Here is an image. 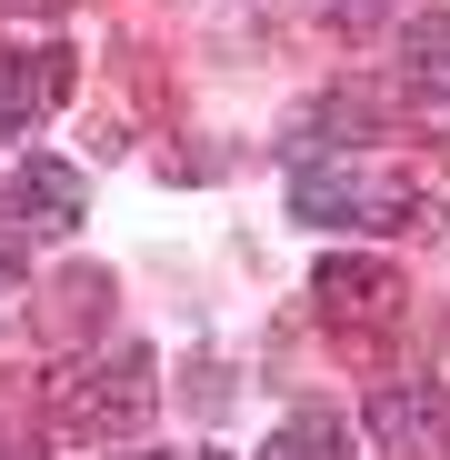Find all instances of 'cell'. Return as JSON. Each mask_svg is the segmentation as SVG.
Segmentation results:
<instances>
[{"mask_svg": "<svg viewBox=\"0 0 450 460\" xmlns=\"http://www.w3.org/2000/svg\"><path fill=\"white\" fill-rule=\"evenodd\" d=\"M260 460H350V411H331V401L280 411L270 440H260Z\"/></svg>", "mask_w": 450, "mask_h": 460, "instance_id": "obj_7", "label": "cell"}, {"mask_svg": "<svg viewBox=\"0 0 450 460\" xmlns=\"http://www.w3.org/2000/svg\"><path fill=\"white\" fill-rule=\"evenodd\" d=\"M420 200H430L420 171H391L370 150H331V161L290 171V210L311 230H401V220H420Z\"/></svg>", "mask_w": 450, "mask_h": 460, "instance_id": "obj_2", "label": "cell"}, {"mask_svg": "<svg viewBox=\"0 0 450 460\" xmlns=\"http://www.w3.org/2000/svg\"><path fill=\"white\" fill-rule=\"evenodd\" d=\"M0 460H40V450H31V430H0Z\"/></svg>", "mask_w": 450, "mask_h": 460, "instance_id": "obj_10", "label": "cell"}, {"mask_svg": "<svg viewBox=\"0 0 450 460\" xmlns=\"http://www.w3.org/2000/svg\"><path fill=\"white\" fill-rule=\"evenodd\" d=\"M360 430L381 440L391 460H430L440 430H450V391L440 380H381V391L360 401Z\"/></svg>", "mask_w": 450, "mask_h": 460, "instance_id": "obj_4", "label": "cell"}, {"mask_svg": "<svg viewBox=\"0 0 450 460\" xmlns=\"http://www.w3.org/2000/svg\"><path fill=\"white\" fill-rule=\"evenodd\" d=\"M410 11H420V0H331L340 31H410Z\"/></svg>", "mask_w": 450, "mask_h": 460, "instance_id": "obj_9", "label": "cell"}, {"mask_svg": "<svg viewBox=\"0 0 450 460\" xmlns=\"http://www.w3.org/2000/svg\"><path fill=\"white\" fill-rule=\"evenodd\" d=\"M401 91L420 111H450V21H410L401 31Z\"/></svg>", "mask_w": 450, "mask_h": 460, "instance_id": "obj_8", "label": "cell"}, {"mask_svg": "<svg viewBox=\"0 0 450 460\" xmlns=\"http://www.w3.org/2000/svg\"><path fill=\"white\" fill-rule=\"evenodd\" d=\"M120 460H140V450H120Z\"/></svg>", "mask_w": 450, "mask_h": 460, "instance_id": "obj_12", "label": "cell"}, {"mask_svg": "<svg viewBox=\"0 0 450 460\" xmlns=\"http://www.w3.org/2000/svg\"><path fill=\"white\" fill-rule=\"evenodd\" d=\"M190 460H231V450H190Z\"/></svg>", "mask_w": 450, "mask_h": 460, "instance_id": "obj_11", "label": "cell"}, {"mask_svg": "<svg viewBox=\"0 0 450 460\" xmlns=\"http://www.w3.org/2000/svg\"><path fill=\"white\" fill-rule=\"evenodd\" d=\"M70 81H81V60L60 40H11L0 50V130H40L70 101Z\"/></svg>", "mask_w": 450, "mask_h": 460, "instance_id": "obj_5", "label": "cell"}, {"mask_svg": "<svg viewBox=\"0 0 450 460\" xmlns=\"http://www.w3.org/2000/svg\"><path fill=\"white\" fill-rule=\"evenodd\" d=\"M311 311H321L331 341H381V331H401V311H410V280H401L381 251H331V261L311 270Z\"/></svg>", "mask_w": 450, "mask_h": 460, "instance_id": "obj_3", "label": "cell"}, {"mask_svg": "<svg viewBox=\"0 0 450 460\" xmlns=\"http://www.w3.org/2000/svg\"><path fill=\"white\" fill-rule=\"evenodd\" d=\"M150 411H161V360L140 341H110L91 360H60L50 370V420L70 440H140Z\"/></svg>", "mask_w": 450, "mask_h": 460, "instance_id": "obj_1", "label": "cell"}, {"mask_svg": "<svg viewBox=\"0 0 450 460\" xmlns=\"http://www.w3.org/2000/svg\"><path fill=\"white\" fill-rule=\"evenodd\" d=\"M81 210H91V181L70 161H50V150H31L11 171V190H0V220L11 230H81Z\"/></svg>", "mask_w": 450, "mask_h": 460, "instance_id": "obj_6", "label": "cell"}]
</instances>
